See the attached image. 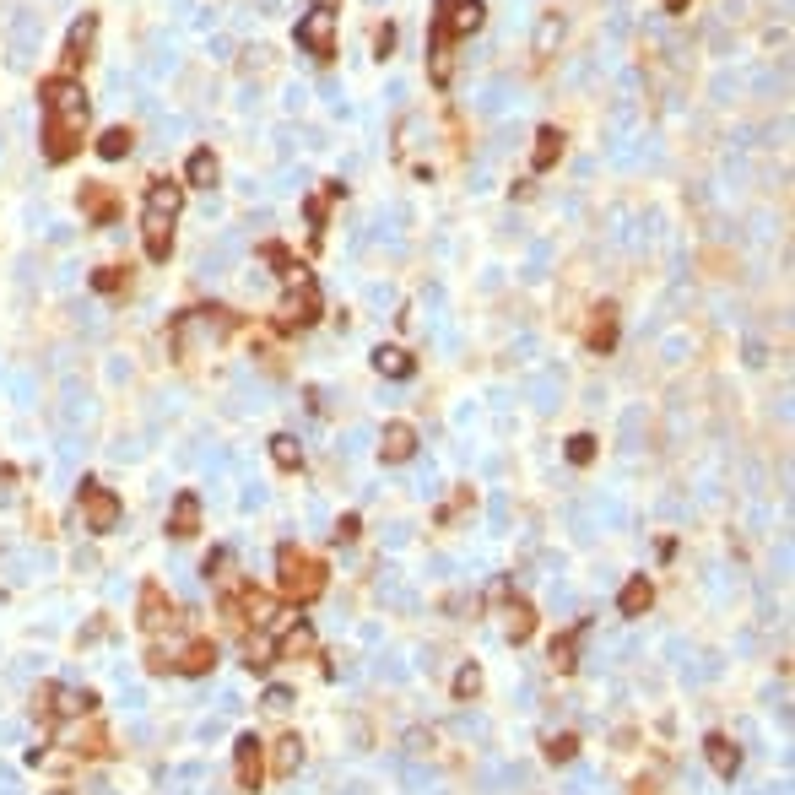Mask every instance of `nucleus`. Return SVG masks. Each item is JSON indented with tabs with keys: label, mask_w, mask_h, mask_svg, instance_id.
<instances>
[{
	"label": "nucleus",
	"mask_w": 795,
	"mask_h": 795,
	"mask_svg": "<svg viewBox=\"0 0 795 795\" xmlns=\"http://www.w3.org/2000/svg\"><path fill=\"white\" fill-rule=\"evenodd\" d=\"M44 103V157L49 163H71L87 141V92L76 76H44L38 82Z\"/></svg>",
	"instance_id": "obj_1"
},
{
	"label": "nucleus",
	"mask_w": 795,
	"mask_h": 795,
	"mask_svg": "<svg viewBox=\"0 0 795 795\" xmlns=\"http://www.w3.org/2000/svg\"><path fill=\"white\" fill-rule=\"evenodd\" d=\"M325 590H330V568L314 558L309 547L282 541V547H276V595H282L287 606H314Z\"/></svg>",
	"instance_id": "obj_2"
},
{
	"label": "nucleus",
	"mask_w": 795,
	"mask_h": 795,
	"mask_svg": "<svg viewBox=\"0 0 795 795\" xmlns=\"http://www.w3.org/2000/svg\"><path fill=\"white\" fill-rule=\"evenodd\" d=\"M184 206V184L174 179H157L147 190V211H141V249H147V260L163 265L174 255V217Z\"/></svg>",
	"instance_id": "obj_3"
},
{
	"label": "nucleus",
	"mask_w": 795,
	"mask_h": 795,
	"mask_svg": "<svg viewBox=\"0 0 795 795\" xmlns=\"http://www.w3.org/2000/svg\"><path fill=\"white\" fill-rule=\"evenodd\" d=\"M147 671L152 677H163V671H174V677H211L217 671V639H190L179 649H147Z\"/></svg>",
	"instance_id": "obj_4"
},
{
	"label": "nucleus",
	"mask_w": 795,
	"mask_h": 795,
	"mask_svg": "<svg viewBox=\"0 0 795 795\" xmlns=\"http://www.w3.org/2000/svg\"><path fill=\"white\" fill-rule=\"evenodd\" d=\"M33 714H38V725H49V731H55L60 720H82V714H98V693H71V687H60V682H38Z\"/></svg>",
	"instance_id": "obj_5"
},
{
	"label": "nucleus",
	"mask_w": 795,
	"mask_h": 795,
	"mask_svg": "<svg viewBox=\"0 0 795 795\" xmlns=\"http://www.w3.org/2000/svg\"><path fill=\"white\" fill-rule=\"evenodd\" d=\"M76 514H82V525L92 530V536H114L125 503H119V493H109L103 482H92V476H87V482L76 487Z\"/></svg>",
	"instance_id": "obj_6"
},
{
	"label": "nucleus",
	"mask_w": 795,
	"mask_h": 795,
	"mask_svg": "<svg viewBox=\"0 0 795 795\" xmlns=\"http://www.w3.org/2000/svg\"><path fill=\"white\" fill-rule=\"evenodd\" d=\"M320 314H325V298H320V282L309 276V282L287 287L282 309H276V330H282V336H298V330L320 325Z\"/></svg>",
	"instance_id": "obj_7"
},
{
	"label": "nucleus",
	"mask_w": 795,
	"mask_h": 795,
	"mask_svg": "<svg viewBox=\"0 0 795 795\" xmlns=\"http://www.w3.org/2000/svg\"><path fill=\"white\" fill-rule=\"evenodd\" d=\"M136 622H141V633H147V639H163V633L179 628V601L168 595L163 579H147V585H141V595H136Z\"/></svg>",
	"instance_id": "obj_8"
},
{
	"label": "nucleus",
	"mask_w": 795,
	"mask_h": 795,
	"mask_svg": "<svg viewBox=\"0 0 795 795\" xmlns=\"http://www.w3.org/2000/svg\"><path fill=\"white\" fill-rule=\"evenodd\" d=\"M233 774H238V790H244V795H260L265 779H271V774H265V741L255 731H244V736L233 741Z\"/></svg>",
	"instance_id": "obj_9"
},
{
	"label": "nucleus",
	"mask_w": 795,
	"mask_h": 795,
	"mask_svg": "<svg viewBox=\"0 0 795 795\" xmlns=\"http://www.w3.org/2000/svg\"><path fill=\"white\" fill-rule=\"evenodd\" d=\"M487 22V11H482V0H433V28L439 33H449L460 44L466 33H476Z\"/></svg>",
	"instance_id": "obj_10"
},
{
	"label": "nucleus",
	"mask_w": 795,
	"mask_h": 795,
	"mask_svg": "<svg viewBox=\"0 0 795 795\" xmlns=\"http://www.w3.org/2000/svg\"><path fill=\"white\" fill-rule=\"evenodd\" d=\"M293 38H298V49H309L320 65H330L336 60V11H309Z\"/></svg>",
	"instance_id": "obj_11"
},
{
	"label": "nucleus",
	"mask_w": 795,
	"mask_h": 795,
	"mask_svg": "<svg viewBox=\"0 0 795 795\" xmlns=\"http://www.w3.org/2000/svg\"><path fill=\"white\" fill-rule=\"evenodd\" d=\"M585 633H590V617H579L574 628H563L558 639H552L547 660H552V671H558V677H574V671H579V644H585Z\"/></svg>",
	"instance_id": "obj_12"
},
{
	"label": "nucleus",
	"mask_w": 795,
	"mask_h": 795,
	"mask_svg": "<svg viewBox=\"0 0 795 795\" xmlns=\"http://www.w3.org/2000/svg\"><path fill=\"white\" fill-rule=\"evenodd\" d=\"M412 455H417V428L412 422H384V433H379V460L384 466H406Z\"/></svg>",
	"instance_id": "obj_13"
},
{
	"label": "nucleus",
	"mask_w": 795,
	"mask_h": 795,
	"mask_svg": "<svg viewBox=\"0 0 795 795\" xmlns=\"http://www.w3.org/2000/svg\"><path fill=\"white\" fill-rule=\"evenodd\" d=\"M428 82L439 92L455 82V38L439 33V28H428Z\"/></svg>",
	"instance_id": "obj_14"
},
{
	"label": "nucleus",
	"mask_w": 795,
	"mask_h": 795,
	"mask_svg": "<svg viewBox=\"0 0 795 795\" xmlns=\"http://www.w3.org/2000/svg\"><path fill=\"white\" fill-rule=\"evenodd\" d=\"M498 601H503V617H509L503 622V628H509V644H530V633H536V606H530L525 595H514V585L503 590Z\"/></svg>",
	"instance_id": "obj_15"
},
{
	"label": "nucleus",
	"mask_w": 795,
	"mask_h": 795,
	"mask_svg": "<svg viewBox=\"0 0 795 795\" xmlns=\"http://www.w3.org/2000/svg\"><path fill=\"white\" fill-rule=\"evenodd\" d=\"M271 639H276V660H303V655H314V649H320V639H314V628H309L303 617H293L287 628H276Z\"/></svg>",
	"instance_id": "obj_16"
},
{
	"label": "nucleus",
	"mask_w": 795,
	"mask_h": 795,
	"mask_svg": "<svg viewBox=\"0 0 795 795\" xmlns=\"http://www.w3.org/2000/svg\"><path fill=\"white\" fill-rule=\"evenodd\" d=\"M195 530H201V493H190V487H184V493L174 498V509H168V536H174V541H190Z\"/></svg>",
	"instance_id": "obj_17"
},
{
	"label": "nucleus",
	"mask_w": 795,
	"mask_h": 795,
	"mask_svg": "<svg viewBox=\"0 0 795 795\" xmlns=\"http://www.w3.org/2000/svg\"><path fill=\"white\" fill-rule=\"evenodd\" d=\"M704 758H709V768H714L720 779H736V774H741V747H736L725 731H709V736H704Z\"/></svg>",
	"instance_id": "obj_18"
},
{
	"label": "nucleus",
	"mask_w": 795,
	"mask_h": 795,
	"mask_svg": "<svg viewBox=\"0 0 795 795\" xmlns=\"http://www.w3.org/2000/svg\"><path fill=\"white\" fill-rule=\"evenodd\" d=\"M92 44H98V11H82V22L65 33V65H87Z\"/></svg>",
	"instance_id": "obj_19"
},
{
	"label": "nucleus",
	"mask_w": 795,
	"mask_h": 795,
	"mask_svg": "<svg viewBox=\"0 0 795 795\" xmlns=\"http://www.w3.org/2000/svg\"><path fill=\"white\" fill-rule=\"evenodd\" d=\"M265 752H271L265 774H271V779H293V774H298V763H303V736L287 731V736H276V747H265Z\"/></svg>",
	"instance_id": "obj_20"
},
{
	"label": "nucleus",
	"mask_w": 795,
	"mask_h": 795,
	"mask_svg": "<svg viewBox=\"0 0 795 795\" xmlns=\"http://www.w3.org/2000/svg\"><path fill=\"white\" fill-rule=\"evenodd\" d=\"M585 347L601 352V357L617 347V303H601V309H595V320H590V330H585Z\"/></svg>",
	"instance_id": "obj_21"
},
{
	"label": "nucleus",
	"mask_w": 795,
	"mask_h": 795,
	"mask_svg": "<svg viewBox=\"0 0 795 795\" xmlns=\"http://www.w3.org/2000/svg\"><path fill=\"white\" fill-rule=\"evenodd\" d=\"M649 606H655V585H649V574H633L628 585L617 590V612L622 617H644Z\"/></svg>",
	"instance_id": "obj_22"
},
{
	"label": "nucleus",
	"mask_w": 795,
	"mask_h": 795,
	"mask_svg": "<svg viewBox=\"0 0 795 795\" xmlns=\"http://www.w3.org/2000/svg\"><path fill=\"white\" fill-rule=\"evenodd\" d=\"M341 195H347V184H341V179H325V190H320V195H309V233H314V244L325 238L330 201H341Z\"/></svg>",
	"instance_id": "obj_23"
},
{
	"label": "nucleus",
	"mask_w": 795,
	"mask_h": 795,
	"mask_svg": "<svg viewBox=\"0 0 795 795\" xmlns=\"http://www.w3.org/2000/svg\"><path fill=\"white\" fill-rule=\"evenodd\" d=\"M244 666H249V671H260V677L276 666V639H271V633H260V628H249V633H244Z\"/></svg>",
	"instance_id": "obj_24"
},
{
	"label": "nucleus",
	"mask_w": 795,
	"mask_h": 795,
	"mask_svg": "<svg viewBox=\"0 0 795 795\" xmlns=\"http://www.w3.org/2000/svg\"><path fill=\"white\" fill-rule=\"evenodd\" d=\"M558 157H563V130H558V125H541V130H536V147H530V168H536V174H547Z\"/></svg>",
	"instance_id": "obj_25"
},
{
	"label": "nucleus",
	"mask_w": 795,
	"mask_h": 795,
	"mask_svg": "<svg viewBox=\"0 0 795 795\" xmlns=\"http://www.w3.org/2000/svg\"><path fill=\"white\" fill-rule=\"evenodd\" d=\"M82 211H87V217L103 228V222H114L119 201H114V190H109V184H82Z\"/></svg>",
	"instance_id": "obj_26"
},
{
	"label": "nucleus",
	"mask_w": 795,
	"mask_h": 795,
	"mask_svg": "<svg viewBox=\"0 0 795 795\" xmlns=\"http://www.w3.org/2000/svg\"><path fill=\"white\" fill-rule=\"evenodd\" d=\"M374 368H379L384 379H412L417 374V357L406 352V347H379L374 352Z\"/></svg>",
	"instance_id": "obj_27"
},
{
	"label": "nucleus",
	"mask_w": 795,
	"mask_h": 795,
	"mask_svg": "<svg viewBox=\"0 0 795 795\" xmlns=\"http://www.w3.org/2000/svg\"><path fill=\"white\" fill-rule=\"evenodd\" d=\"M184 179H190L195 190H211V184L222 179V168H217V157H211V147L190 152V163H184Z\"/></svg>",
	"instance_id": "obj_28"
},
{
	"label": "nucleus",
	"mask_w": 795,
	"mask_h": 795,
	"mask_svg": "<svg viewBox=\"0 0 795 795\" xmlns=\"http://www.w3.org/2000/svg\"><path fill=\"white\" fill-rule=\"evenodd\" d=\"M271 466L276 471H303V444L293 433H271Z\"/></svg>",
	"instance_id": "obj_29"
},
{
	"label": "nucleus",
	"mask_w": 795,
	"mask_h": 795,
	"mask_svg": "<svg viewBox=\"0 0 795 795\" xmlns=\"http://www.w3.org/2000/svg\"><path fill=\"white\" fill-rule=\"evenodd\" d=\"M471 503H476V493H471V487H455V493H449V498L439 503V509H433V525H439V530H449V525L460 520V514L471 509Z\"/></svg>",
	"instance_id": "obj_30"
},
{
	"label": "nucleus",
	"mask_w": 795,
	"mask_h": 795,
	"mask_svg": "<svg viewBox=\"0 0 795 795\" xmlns=\"http://www.w3.org/2000/svg\"><path fill=\"white\" fill-rule=\"evenodd\" d=\"M449 693H455L460 704H471V698H482V666H476V660H466V666L455 671V682H449Z\"/></svg>",
	"instance_id": "obj_31"
},
{
	"label": "nucleus",
	"mask_w": 795,
	"mask_h": 795,
	"mask_svg": "<svg viewBox=\"0 0 795 795\" xmlns=\"http://www.w3.org/2000/svg\"><path fill=\"white\" fill-rule=\"evenodd\" d=\"M130 147H136V136H130L125 125H114V130H103V136H98V157H109V163L130 157Z\"/></svg>",
	"instance_id": "obj_32"
},
{
	"label": "nucleus",
	"mask_w": 795,
	"mask_h": 795,
	"mask_svg": "<svg viewBox=\"0 0 795 795\" xmlns=\"http://www.w3.org/2000/svg\"><path fill=\"white\" fill-rule=\"evenodd\" d=\"M574 758H579V731L547 736V763H574Z\"/></svg>",
	"instance_id": "obj_33"
},
{
	"label": "nucleus",
	"mask_w": 795,
	"mask_h": 795,
	"mask_svg": "<svg viewBox=\"0 0 795 795\" xmlns=\"http://www.w3.org/2000/svg\"><path fill=\"white\" fill-rule=\"evenodd\" d=\"M558 38H563V17H558V11H547V17H541V28H536V55L547 60Z\"/></svg>",
	"instance_id": "obj_34"
},
{
	"label": "nucleus",
	"mask_w": 795,
	"mask_h": 795,
	"mask_svg": "<svg viewBox=\"0 0 795 795\" xmlns=\"http://www.w3.org/2000/svg\"><path fill=\"white\" fill-rule=\"evenodd\" d=\"M125 282H130L125 265H103V271H92V287H98V293H125Z\"/></svg>",
	"instance_id": "obj_35"
},
{
	"label": "nucleus",
	"mask_w": 795,
	"mask_h": 795,
	"mask_svg": "<svg viewBox=\"0 0 795 795\" xmlns=\"http://www.w3.org/2000/svg\"><path fill=\"white\" fill-rule=\"evenodd\" d=\"M357 536H363V514H341L336 530H330V541H336V547H352Z\"/></svg>",
	"instance_id": "obj_36"
},
{
	"label": "nucleus",
	"mask_w": 795,
	"mask_h": 795,
	"mask_svg": "<svg viewBox=\"0 0 795 795\" xmlns=\"http://www.w3.org/2000/svg\"><path fill=\"white\" fill-rule=\"evenodd\" d=\"M568 460H574V466H590L595 460V433H574V439H568Z\"/></svg>",
	"instance_id": "obj_37"
},
{
	"label": "nucleus",
	"mask_w": 795,
	"mask_h": 795,
	"mask_svg": "<svg viewBox=\"0 0 795 795\" xmlns=\"http://www.w3.org/2000/svg\"><path fill=\"white\" fill-rule=\"evenodd\" d=\"M390 49H395V22H384V28L374 33V55H379V60H390Z\"/></svg>",
	"instance_id": "obj_38"
},
{
	"label": "nucleus",
	"mask_w": 795,
	"mask_h": 795,
	"mask_svg": "<svg viewBox=\"0 0 795 795\" xmlns=\"http://www.w3.org/2000/svg\"><path fill=\"white\" fill-rule=\"evenodd\" d=\"M287 704H293V693H287V687H265V709H271V714H282Z\"/></svg>",
	"instance_id": "obj_39"
},
{
	"label": "nucleus",
	"mask_w": 795,
	"mask_h": 795,
	"mask_svg": "<svg viewBox=\"0 0 795 795\" xmlns=\"http://www.w3.org/2000/svg\"><path fill=\"white\" fill-rule=\"evenodd\" d=\"M633 795H660V785H655V779H639V785H633Z\"/></svg>",
	"instance_id": "obj_40"
},
{
	"label": "nucleus",
	"mask_w": 795,
	"mask_h": 795,
	"mask_svg": "<svg viewBox=\"0 0 795 795\" xmlns=\"http://www.w3.org/2000/svg\"><path fill=\"white\" fill-rule=\"evenodd\" d=\"M660 6H666L671 17H677V11H687V6H693V0H660Z\"/></svg>",
	"instance_id": "obj_41"
},
{
	"label": "nucleus",
	"mask_w": 795,
	"mask_h": 795,
	"mask_svg": "<svg viewBox=\"0 0 795 795\" xmlns=\"http://www.w3.org/2000/svg\"><path fill=\"white\" fill-rule=\"evenodd\" d=\"M314 11H341V0H309Z\"/></svg>",
	"instance_id": "obj_42"
}]
</instances>
